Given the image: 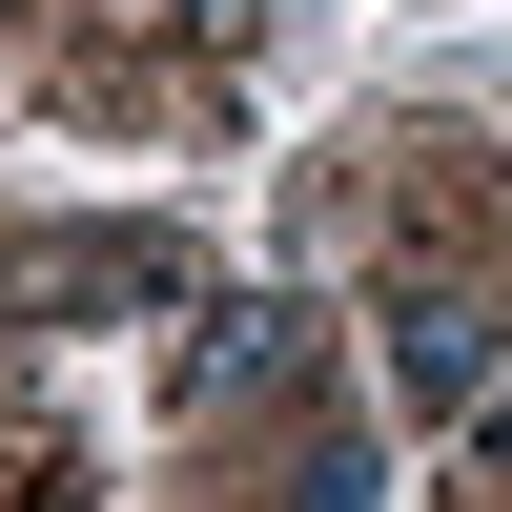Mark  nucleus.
<instances>
[{"instance_id": "obj_1", "label": "nucleus", "mask_w": 512, "mask_h": 512, "mask_svg": "<svg viewBox=\"0 0 512 512\" xmlns=\"http://www.w3.org/2000/svg\"><path fill=\"white\" fill-rule=\"evenodd\" d=\"M390 369L451 410V390H492V328H472V308H410V349H390Z\"/></svg>"}, {"instance_id": "obj_2", "label": "nucleus", "mask_w": 512, "mask_h": 512, "mask_svg": "<svg viewBox=\"0 0 512 512\" xmlns=\"http://www.w3.org/2000/svg\"><path fill=\"white\" fill-rule=\"evenodd\" d=\"M287 512H369V472H349V451H328V472H308V492H287Z\"/></svg>"}, {"instance_id": "obj_3", "label": "nucleus", "mask_w": 512, "mask_h": 512, "mask_svg": "<svg viewBox=\"0 0 512 512\" xmlns=\"http://www.w3.org/2000/svg\"><path fill=\"white\" fill-rule=\"evenodd\" d=\"M492 472H512V410H492Z\"/></svg>"}, {"instance_id": "obj_4", "label": "nucleus", "mask_w": 512, "mask_h": 512, "mask_svg": "<svg viewBox=\"0 0 512 512\" xmlns=\"http://www.w3.org/2000/svg\"><path fill=\"white\" fill-rule=\"evenodd\" d=\"M205 21H246V0H205Z\"/></svg>"}]
</instances>
